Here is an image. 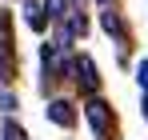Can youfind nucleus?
<instances>
[{
    "mask_svg": "<svg viewBox=\"0 0 148 140\" xmlns=\"http://www.w3.org/2000/svg\"><path fill=\"white\" fill-rule=\"evenodd\" d=\"M4 140H24V128L16 120H4Z\"/></svg>",
    "mask_w": 148,
    "mask_h": 140,
    "instance_id": "nucleus-5",
    "label": "nucleus"
},
{
    "mask_svg": "<svg viewBox=\"0 0 148 140\" xmlns=\"http://www.w3.org/2000/svg\"><path fill=\"white\" fill-rule=\"evenodd\" d=\"M44 20H48V12H44L40 4H32V0H28V4H24V24L40 32V28H44Z\"/></svg>",
    "mask_w": 148,
    "mask_h": 140,
    "instance_id": "nucleus-3",
    "label": "nucleus"
},
{
    "mask_svg": "<svg viewBox=\"0 0 148 140\" xmlns=\"http://www.w3.org/2000/svg\"><path fill=\"white\" fill-rule=\"evenodd\" d=\"M140 84H144V88H148V60H144V64H140Z\"/></svg>",
    "mask_w": 148,
    "mask_h": 140,
    "instance_id": "nucleus-7",
    "label": "nucleus"
},
{
    "mask_svg": "<svg viewBox=\"0 0 148 140\" xmlns=\"http://www.w3.org/2000/svg\"><path fill=\"white\" fill-rule=\"evenodd\" d=\"M144 116H148V96H144Z\"/></svg>",
    "mask_w": 148,
    "mask_h": 140,
    "instance_id": "nucleus-8",
    "label": "nucleus"
},
{
    "mask_svg": "<svg viewBox=\"0 0 148 140\" xmlns=\"http://www.w3.org/2000/svg\"><path fill=\"white\" fill-rule=\"evenodd\" d=\"M100 20H104V28H108V32H112V36H120V20H116V16H112V12H104V16H100Z\"/></svg>",
    "mask_w": 148,
    "mask_h": 140,
    "instance_id": "nucleus-6",
    "label": "nucleus"
},
{
    "mask_svg": "<svg viewBox=\"0 0 148 140\" xmlns=\"http://www.w3.org/2000/svg\"><path fill=\"white\" fill-rule=\"evenodd\" d=\"M100 4H104V0H100Z\"/></svg>",
    "mask_w": 148,
    "mask_h": 140,
    "instance_id": "nucleus-9",
    "label": "nucleus"
},
{
    "mask_svg": "<svg viewBox=\"0 0 148 140\" xmlns=\"http://www.w3.org/2000/svg\"><path fill=\"white\" fill-rule=\"evenodd\" d=\"M48 116L56 120V124H72V104H68V100H52V104H48Z\"/></svg>",
    "mask_w": 148,
    "mask_h": 140,
    "instance_id": "nucleus-4",
    "label": "nucleus"
},
{
    "mask_svg": "<svg viewBox=\"0 0 148 140\" xmlns=\"http://www.w3.org/2000/svg\"><path fill=\"white\" fill-rule=\"evenodd\" d=\"M76 72H80V84H84V88H96V84H100L96 64H92L88 56H80V60H76Z\"/></svg>",
    "mask_w": 148,
    "mask_h": 140,
    "instance_id": "nucleus-2",
    "label": "nucleus"
},
{
    "mask_svg": "<svg viewBox=\"0 0 148 140\" xmlns=\"http://www.w3.org/2000/svg\"><path fill=\"white\" fill-rule=\"evenodd\" d=\"M84 116H88V124H92V128H96L100 136H104V132H108V128H112V116H108V108H104V104H100V100H92V104H88V108H84Z\"/></svg>",
    "mask_w": 148,
    "mask_h": 140,
    "instance_id": "nucleus-1",
    "label": "nucleus"
}]
</instances>
